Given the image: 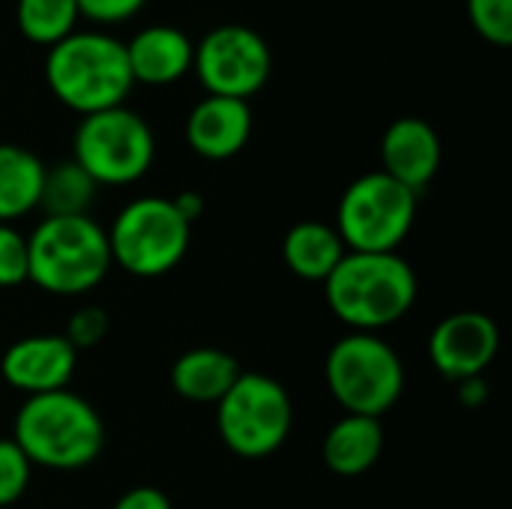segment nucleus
<instances>
[{"label":"nucleus","instance_id":"nucleus-1","mask_svg":"<svg viewBox=\"0 0 512 509\" xmlns=\"http://www.w3.org/2000/svg\"><path fill=\"white\" fill-rule=\"evenodd\" d=\"M330 312L351 333H381L417 303V273L399 252H345L324 279Z\"/></svg>","mask_w":512,"mask_h":509},{"label":"nucleus","instance_id":"nucleus-2","mask_svg":"<svg viewBox=\"0 0 512 509\" xmlns=\"http://www.w3.org/2000/svg\"><path fill=\"white\" fill-rule=\"evenodd\" d=\"M12 441L33 468L78 471L99 459L105 447V423L87 399L66 387L27 396L15 414Z\"/></svg>","mask_w":512,"mask_h":509},{"label":"nucleus","instance_id":"nucleus-3","mask_svg":"<svg viewBox=\"0 0 512 509\" xmlns=\"http://www.w3.org/2000/svg\"><path fill=\"white\" fill-rule=\"evenodd\" d=\"M45 84L66 108L78 111L81 117L123 105L135 87L126 60V42L99 30L69 33L48 48Z\"/></svg>","mask_w":512,"mask_h":509},{"label":"nucleus","instance_id":"nucleus-4","mask_svg":"<svg viewBox=\"0 0 512 509\" xmlns=\"http://www.w3.org/2000/svg\"><path fill=\"white\" fill-rule=\"evenodd\" d=\"M105 228L87 216H45L27 234V282L57 297L93 291L111 270Z\"/></svg>","mask_w":512,"mask_h":509},{"label":"nucleus","instance_id":"nucleus-5","mask_svg":"<svg viewBox=\"0 0 512 509\" xmlns=\"http://www.w3.org/2000/svg\"><path fill=\"white\" fill-rule=\"evenodd\" d=\"M327 387L345 414L381 420L402 399L405 366L399 351L378 333H348L324 363Z\"/></svg>","mask_w":512,"mask_h":509},{"label":"nucleus","instance_id":"nucleus-6","mask_svg":"<svg viewBox=\"0 0 512 509\" xmlns=\"http://www.w3.org/2000/svg\"><path fill=\"white\" fill-rule=\"evenodd\" d=\"M105 234L111 264L138 279H156L186 258L192 225L180 216L171 198L144 195L129 201Z\"/></svg>","mask_w":512,"mask_h":509},{"label":"nucleus","instance_id":"nucleus-7","mask_svg":"<svg viewBox=\"0 0 512 509\" xmlns=\"http://www.w3.org/2000/svg\"><path fill=\"white\" fill-rule=\"evenodd\" d=\"M156 159L150 123L126 105L84 114L72 138V162L96 186H129Z\"/></svg>","mask_w":512,"mask_h":509},{"label":"nucleus","instance_id":"nucleus-8","mask_svg":"<svg viewBox=\"0 0 512 509\" xmlns=\"http://www.w3.org/2000/svg\"><path fill=\"white\" fill-rule=\"evenodd\" d=\"M294 408L288 390L261 372H240L231 390L216 402V429L225 447L240 459H267L291 435Z\"/></svg>","mask_w":512,"mask_h":509},{"label":"nucleus","instance_id":"nucleus-9","mask_svg":"<svg viewBox=\"0 0 512 509\" xmlns=\"http://www.w3.org/2000/svg\"><path fill=\"white\" fill-rule=\"evenodd\" d=\"M414 219L417 195L384 171H369L345 189L333 228L351 252H399Z\"/></svg>","mask_w":512,"mask_h":509},{"label":"nucleus","instance_id":"nucleus-10","mask_svg":"<svg viewBox=\"0 0 512 509\" xmlns=\"http://www.w3.org/2000/svg\"><path fill=\"white\" fill-rule=\"evenodd\" d=\"M192 69L210 96L249 102L273 75V51L258 30L222 24L195 45Z\"/></svg>","mask_w":512,"mask_h":509},{"label":"nucleus","instance_id":"nucleus-11","mask_svg":"<svg viewBox=\"0 0 512 509\" xmlns=\"http://www.w3.org/2000/svg\"><path fill=\"white\" fill-rule=\"evenodd\" d=\"M498 348L501 333L486 312L447 315L429 336V360L453 384L483 378V372L495 363Z\"/></svg>","mask_w":512,"mask_h":509},{"label":"nucleus","instance_id":"nucleus-12","mask_svg":"<svg viewBox=\"0 0 512 509\" xmlns=\"http://www.w3.org/2000/svg\"><path fill=\"white\" fill-rule=\"evenodd\" d=\"M78 366V351L57 333L24 336L12 342L0 360V375L24 396L66 390Z\"/></svg>","mask_w":512,"mask_h":509},{"label":"nucleus","instance_id":"nucleus-13","mask_svg":"<svg viewBox=\"0 0 512 509\" xmlns=\"http://www.w3.org/2000/svg\"><path fill=\"white\" fill-rule=\"evenodd\" d=\"M441 135L423 117H399L381 138V171L420 195L441 168Z\"/></svg>","mask_w":512,"mask_h":509},{"label":"nucleus","instance_id":"nucleus-14","mask_svg":"<svg viewBox=\"0 0 512 509\" xmlns=\"http://www.w3.org/2000/svg\"><path fill=\"white\" fill-rule=\"evenodd\" d=\"M252 135V108L243 99L204 96L186 117V141L192 153L210 162L237 156Z\"/></svg>","mask_w":512,"mask_h":509},{"label":"nucleus","instance_id":"nucleus-15","mask_svg":"<svg viewBox=\"0 0 512 509\" xmlns=\"http://www.w3.org/2000/svg\"><path fill=\"white\" fill-rule=\"evenodd\" d=\"M126 60L135 84L141 81V84L162 87L180 81L192 69L195 45L180 27L150 24L126 42Z\"/></svg>","mask_w":512,"mask_h":509},{"label":"nucleus","instance_id":"nucleus-16","mask_svg":"<svg viewBox=\"0 0 512 509\" xmlns=\"http://www.w3.org/2000/svg\"><path fill=\"white\" fill-rule=\"evenodd\" d=\"M384 453V429L375 417L345 414L324 438V462L339 477H360Z\"/></svg>","mask_w":512,"mask_h":509},{"label":"nucleus","instance_id":"nucleus-17","mask_svg":"<svg viewBox=\"0 0 512 509\" xmlns=\"http://www.w3.org/2000/svg\"><path fill=\"white\" fill-rule=\"evenodd\" d=\"M240 378V366L219 348H192L171 366V387L186 402L216 405Z\"/></svg>","mask_w":512,"mask_h":509},{"label":"nucleus","instance_id":"nucleus-18","mask_svg":"<svg viewBox=\"0 0 512 509\" xmlns=\"http://www.w3.org/2000/svg\"><path fill=\"white\" fill-rule=\"evenodd\" d=\"M345 243L339 237V231L333 225H324V222H297L285 240H282V258H285V267L306 279V282H321L336 270V264L345 258Z\"/></svg>","mask_w":512,"mask_h":509},{"label":"nucleus","instance_id":"nucleus-19","mask_svg":"<svg viewBox=\"0 0 512 509\" xmlns=\"http://www.w3.org/2000/svg\"><path fill=\"white\" fill-rule=\"evenodd\" d=\"M45 165L42 159L18 144H0V222L9 225L39 210Z\"/></svg>","mask_w":512,"mask_h":509},{"label":"nucleus","instance_id":"nucleus-20","mask_svg":"<svg viewBox=\"0 0 512 509\" xmlns=\"http://www.w3.org/2000/svg\"><path fill=\"white\" fill-rule=\"evenodd\" d=\"M96 189L99 186L72 159L60 162L54 168H45L39 210L45 216H87L96 198Z\"/></svg>","mask_w":512,"mask_h":509},{"label":"nucleus","instance_id":"nucleus-21","mask_svg":"<svg viewBox=\"0 0 512 509\" xmlns=\"http://www.w3.org/2000/svg\"><path fill=\"white\" fill-rule=\"evenodd\" d=\"M78 18H81L78 0H18L15 6V21L21 36L45 48L75 33Z\"/></svg>","mask_w":512,"mask_h":509},{"label":"nucleus","instance_id":"nucleus-22","mask_svg":"<svg viewBox=\"0 0 512 509\" xmlns=\"http://www.w3.org/2000/svg\"><path fill=\"white\" fill-rule=\"evenodd\" d=\"M468 15L486 42L501 48L512 42V0H468Z\"/></svg>","mask_w":512,"mask_h":509},{"label":"nucleus","instance_id":"nucleus-23","mask_svg":"<svg viewBox=\"0 0 512 509\" xmlns=\"http://www.w3.org/2000/svg\"><path fill=\"white\" fill-rule=\"evenodd\" d=\"M33 465L12 438H0V507H12L30 486Z\"/></svg>","mask_w":512,"mask_h":509},{"label":"nucleus","instance_id":"nucleus-24","mask_svg":"<svg viewBox=\"0 0 512 509\" xmlns=\"http://www.w3.org/2000/svg\"><path fill=\"white\" fill-rule=\"evenodd\" d=\"M27 282V237L0 222V288Z\"/></svg>","mask_w":512,"mask_h":509},{"label":"nucleus","instance_id":"nucleus-25","mask_svg":"<svg viewBox=\"0 0 512 509\" xmlns=\"http://www.w3.org/2000/svg\"><path fill=\"white\" fill-rule=\"evenodd\" d=\"M105 333H108V315H105V309H99V306H84V309H78V312L69 318L63 339H66L75 351H84V348L99 345V342L105 339Z\"/></svg>","mask_w":512,"mask_h":509},{"label":"nucleus","instance_id":"nucleus-26","mask_svg":"<svg viewBox=\"0 0 512 509\" xmlns=\"http://www.w3.org/2000/svg\"><path fill=\"white\" fill-rule=\"evenodd\" d=\"M147 0H78V12L96 24H120L144 9Z\"/></svg>","mask_w":512,"mask_h":509},{"label":"nucleus","instance_id":"nucleus-27","mask_svg":"<svg viewBox=\"0 0 512 509\" xmlns=\"http://www.w3.org/2000/svg\"><path fill=\"white\" fill-rule=\"evenodd\" d=\"M114 509H171V501L165 492H159L153 486H135L117 498Z\"/></svg>","mask_w":512,"mask_h":509},{"label":"nucleus","instance_id":"nucleus-28","mask_svg":"<svg viewBox=\"0 0 512 509\" xmlns=\"http://www.w3.org/2000/svg\"><path fill=\"white\" fill-rule=\"evenodd\" d=\"M456 387H459V402H465L471 408L483 405L489 396V387L483 384V378H468V381H459Z\"/></svg>","mask_w":512,"mask_h":509},{"label":"nucleus","instance_id":"nucleus-29","mask_svg":"<svg viewBox=\"0 0 512 509\" xmlns=\"http://www.w3.org/2000/svg\"><path fill=\"white\" fill-rule=\"evenodd\" d=\"M174 201V207L180 210V216L192 225L201 213H204V201H201V195L198 192H180L177 198H171Z\"/></svg>","mask_w":512,"mask_h":509}]
</instances>
